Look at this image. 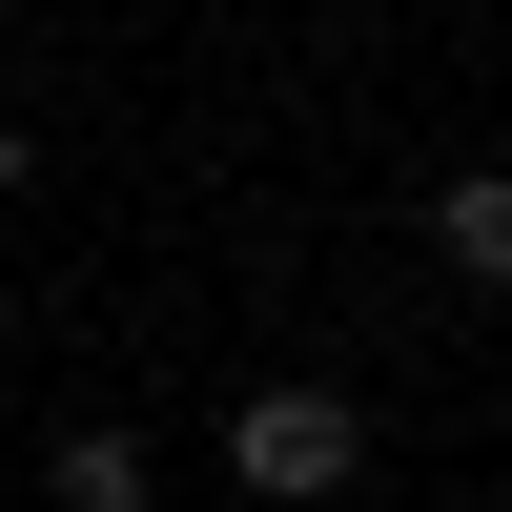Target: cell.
I'll return each mask as SVG.
<instances>
[{
    "mask_svg": "<svg viewBox=\"0 0 512 512\" xmlns=\"http://www.w3.org/2000/svg\"><path fill=\"white\" fill-rule=\"evenodd\" d=\"M226 472H246V492H287V512H328V492L369 472V410H349V390H308V369H287V390H226Z\"/></svg>",
    "mask_w": 512,
    "mask_h": 512,
    "instance_id": "6da1fadb",
    "label": "cell"
},
{
    "mask_svg": "<svg viewBox=\"0 0 512 512\" xmlns=\"http://www.w3.org/2000/svg\"><path fill=\"white\" fill-rule=\"evenodd\" d=\"M431 246H451V267H472V287H512V164H472V185L431 205Z\"/></svg>",
    "mask_w": 512,
    "mask_h": 512,
    "instance_id": "7a4b0ae2",
    "label": "cell"
},
{
    "mask_svg": "<svg viewBox=\"0 0 512 512\" xmlns=\"http://www.w3.org/2000/svg\"><path fill=\"white\" fill-rule=\"evenodd\" d=\"M62 512H144V451H123V431H62Z\"/></svg>",
    "mask_w": 512,
    "mask_h": 512,
    "instance_id": "3957f363",
    "label": "cell"
},
{
    "mask_svg": "<svg viewBox=\"0 0 512 512\" xmlns=\"http://www.w3.org/2000/svg\"><path fill=\"white\" fill-rule=\"evenodd\" d=\"M21 164H41V144H21V123H0V185H21Z\"/></svg>",
    "mask_w": 512,
    "mask_h": 512,
    "instance_id": "277c9868",
    "label": "cell"
}]
</instances>
